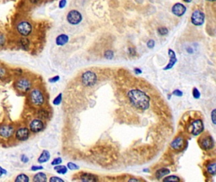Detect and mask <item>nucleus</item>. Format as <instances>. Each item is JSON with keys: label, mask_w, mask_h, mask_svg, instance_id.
<instances>
[{"label": "nucleus", "mask_w": 216, "mask_h": 182, "mask_svg": "<svg viewBox=\"0 0 216 182\" xmlns=\"http://www.w3.org/2000/svg\"><path fill=\"white\" fill-rule=\"evenodd\" d=\"M193 96L195 99H198L200 96V93L196 88H194L193 90Z\"/></svg>", "instance_id": "obj_33"}, {"label": "nucleus", "mask_w": 216, "mask_h": 182, "mask_svg": "<svg viewBox=\"0 0 216 182\" xmlns=\"http://www.w3.org/2000/svg\"><path fill=\"white\" fill-rule=\"evenodd\" d=\"M200 145L205 150H210L214 147V141L210 135H205L201 138Z\"/></svg>", "instance_id": "obj_11"}, {"label": "nucleus", "mask_w": 216, "mask_h": 182, "mask_svg": "<svg viewBox=\"0 0 216 182\" xmlns=\"http://www.w3.org/2000/svg\"><path fill=\"white\" fill-rule=\"evenodd\" d=\"M14 182H29V177L27 175L22 173L16 176Z\"/></svg>", "instance_id": "obj_22"}, {"label": "nucleus", "mask_w": 216, "mask_h": 182, "mask_svg": "<svg viewBox=\"0 0 216 182\" xmlns=\"http://www.w3.org/2000/svg\"><path fill=\"white\" fill-rule=\"evenodd\" d=\"M16 89L22 93L29 92L32 87V82L27 77H20L15 81Z\"/></svg>", "instance_id": "obj_3"}, {"label": "nucleus", "mask_w": 216, "mask_h": 182, "mask_svg": "<svg viewBox=\"0 0 216 182\" xmlns=\"http://www.w3.org/2000/svg\"><path fill=\"white\" fill-rule=\"evenodd\" d=\"M62 162V159L61 158H55L53 161L51 162V165H53V166H58V165H60V164H61Z\"/></svg>", "instance_id": "obj_28"}, {"label": "nucleus", "mask_w": 216, "mask_h": 182, "mask_svg": "<svg viewBox=\"0 0 216 182\" xmlns=\"http://www.w3.org/2000/svg\"><path fill=\"white\" fill-rule=\"evenodd\" d=\"M43 128H44V123L42 120L39 119L33 120L29 125L30 131L34 134L40 132L42 130Z\"/></svg>", "instance_id": "obj_9"}, {"label": "nucleus", "mask_w": 216, "mask_h": 182, "mask_svg": "<svg viewBox=\"0 0 216 182\" xmlns=\"http://www.w3.org/2000/svg\"><path fill=\"white\" fill-rule=\"evenodd\" d=\"M170 171L167 168H162L158 170L156 173H155V177L159 180L161 179L163 177L168 175L170 173Z\"/></svg>", "instance_id": "obj_20"}, {"label": "nucleus", "mask_w": 216, "mask_h": 182, "mask_svg": "<svg viewBox=\"0 0 216 182\" xmlns=\"http://www.w3.org/2000/svg\"><path fill=\"white\" fill-rule=\"evenodd\" d=\"M216 164L215 162H212L211 164H209L208 166H207V172H208L209 174L212 175H215V167Z\"/></svg>", "instance_id": "obj_24"}, {"label": "nucleus", "mask_w": 216, "mask_h": 182, "mask_svg": "<svg viewBox=\"0 0 216 182\" xmlns=\"http://www.w3.org/2000/svg\"><path fill=\"white\" fill-rule=\"evenodd\" d=\"M172 94H173L174 95H175V96H178V97H181V96H183L182 91H179L178 89L175 90Z\"/></svg>", "instance_id": "obj_38"}, {"label": "nucleus", "mask_w": 216, "mask_h": 182, "mask_svg": "<svg viewBox=\"0 0 216 182\" xmlns=\"http://www.w3.org/2000/svg\"><path fill=\"white\" fill-rule=\"evenodd\" d=\"M7 174V171L3 168L2 166H0V177H1L3 175H6Z\"/></svg>", "instance_id": "obj_41"}, {"label": "nucleus", "mask_w": 216, "mask_h": 182, "mask_svg": "<svg viewBox=\"0 0 216 182\" xmlns=\"http://www.w3.org/2000/svg\"><path fill=\"white\" fill-rule=\"evenodd\" d=\"M41 170H43V167L42 166H32L31 167V170L33 171H36Z\"/></svg>", "instance_id": "obj_36"}, {"label": "nucleus", "mask_w": 216, "mask_h": 182, "mask_svg": "<svg viewBox=\"0 0 216 182\" xmlns=\"http://www.w3.org/2000/svg\"><path fill=\"white\" fill-rule=\"evenodd\" d=\"M67 168L71 170H79V166L76 164L72 162H68L67 163Z\"/></svg>", "instance_id": "obj_26"}, {"label": "nucleus", "mask_w": 216, "mask_h": 182, "mask_svg": "<svg viewBox=\"0 0 216 182\" xmlns=\"http://www.w3.org/2000/svg\"><path fill=\"white\" fill-rule=\"evenodd\" d=\"M22 162H23L24 163H27L29 162V158L26 155H25V154H22L21 155V158H20Z\"/></svg>", "instance_id": "obj_34"}, {"label": "nucleus", "mask_w": 216, "mask_h": 182, "mask_svg": "<svg viewBox=\"0 0 216 182\" xmlns=\"http://www.w3.org/2000/svg\"><path fill=\"white\" fill-rule=\"evenodd\" d=\"M49 182H65L63 179L58 177H52L49 178Z\"/></svg>", "instance_id": "obj_30"}, {"label": "nucleus", "mask_w": 216, "mask_h": 182, "mask_svg": "<svg viewBox=\"0 0 216 182\" xmlns=\"http://www.w3.org/2000/svg\"><path fill=\"white\" fill-rule=\"evenodd\" d=\"M54 170L60 175H65L68 171V168L64 165H58L54 167Z\"/></svg>", "instance_id": "obj_21"}, {"label": "nucleus", "mask_w": 216, "mask_h": 182, "mask_svg": "<svg viewBox=\"0 0 216 182\" xmlns=\"http://www.w3.org/2000/svg\"><path fill=\"white\" fill-rule=\"evenodd\" d=\"M147 46L150 49L153 48L155 46V41L152 39L149 40L147 42Z\"/></svg>", "instance_id": "obj_37"}, {"label": "nucleus", "mask_w": 216, "mask_h": 182, "mask_svg": "<svg viewBox=\"0 0 216 182\" xmlns=\"http://www.w3.org/2000/svg\"><path fill=\"white\" fill-rule=\"evenodd\" d=\"M185 144V141L184 138L183 137L179 136L175 138L172 141V142L170 143V147L174 150L179 151L183 148Z\"/></svg>", "instance_id": "obj_13"}, {"label": "nucleus", "mask_w": 216, "mask_h": 182, "mask_svg": "<svg viewBox=\"0 0 216 182\" xmlns=\"http://www.w3.org/2000/svg\"><path fill=\"white\" fill-rule=\"evenodd\" d=\"M30 135V130L26 127H22L17 130L15 133L16 139L19 141H27Z\"/></svg>", "instance_id": "obj_10"}, {"label": "nucleus", "mask_w": 216, "mask_h": 182, "mask_svg": "<svg viewBox=\"0 0 216 182\" xmlns=\"http://www.w3.org/2000/svg\"><path fill=\"white\" fill-rule=\"evenodd\" d=\"M14 133V128L10 125H0V137L5 138H10Z\"/></svg>", "instance_id": "obj_12"}, {"label": "nucleus", "mask_w": 216, "mask_h": 182, "mask_svg": "<svg viewBox=\"0 0 216 182\" xmlns=\"http://www.w3.org/2000/svg\"><path fill=\"white\" fill-rule=\"evenodd\" d=\"M33 182H47V176L45 173L39 172L34 176Z\"/></svg>", "instance_id": "obj_19"}, {"label": "nucleus", "mask_w": 216, "mask_h": 182, "mask_svg": "<svg viewBox=\"0 0 216 182\" xmlns=\"http://www.w3.org/2000/svg\"><path fill=\"white\" fill-rule=\"evenodd\" d=\"M181 179L176 175L167 176L163 179V182H180Z\"/></svg>", "instance_id": "obj_23"}, {"label": "nucleus", "mask_w": 216, "mask_h": 182, "mask_svg": "<svg viewBox=\"0 0 216 182\" xmlns=\"http://www.w3.org/2000/svg\"><path fill=\"white\" fill-rule=\"evenodd\" d=\"M67 20L71 25H77L82 21V16L79 11L72 10L67 13Z\"/></svg>", "instance_id": "obj_6"}, {"label": "nucleus", "mask_w": 216, "mask_h": 182, "mask_svg": "<svg viewBox=\"0 0 216 182\" xmlns=\"http://www.w3.org/2000/svg\"><path fill=\"white\" fill-rule=\"evenodd\" d=\"M134 71H135V73H136V74H140V73H142V72H141V70H140V69L137 68L134 69Z\"/></svg>", "instance_id": "obj_44"}, {"label": "nucleus", "mask_w": 216, "mask_h": 182, "mask_svg": "<svg viewBox=\"0 0 216 182\" xmlns=\"http://www.w3.org/2000/svg\"><path fill=\"white\" fill-rule=\"evenodd\" d=\"M66 4H67V1H65V0H62V1H60L59 2V4H58L59 8H64Z\"/></svg>", "instance_id": "obj_39"}, {"label": "nucleus", "mask_w": 216, "mask_h": 182, "mask_svg": "<svg viewBox=\"0 0 216 182\" xmlns=\"http://www.w3.org/2000/svg\"><path fill=\"white\" fill-rule=\"evenodd\" d=\"M5 42V36L3 35H2V34H0V46L3 45Z\"/></svg>", "instance_id": "obj_40"}, {"label": "nucleus", "mask_w": 216, "mask_h": 182, "mask_svg": "<svg viewBox=\"0 0 216 182\" xmlns=\"http://www.w3.org/2000/svg\"><path fill=\"white\" fill-rule=\"evenodd\" d=\"M50 159V153L47 150L42 151V153L40 154L39 157L38 159V162L40 164L45 163L48 162Z\"/></svg>", "instance_id": "obj_18"}, {"label": "nucleus", "mask_w": 216, "mask_h": 182, "mask_svg": "<svg viewBox=\"0 0 216 182\" xmlns=\"http://www.w3.org/2000/svg\"><path fill=\"white\" fill-rule=\"evenodd\" d=\"M168 53H169V58H170L169 62L167 64V65L163 68L164 70H169V69H171L175 65V63L177 62V58H176L174 51L173 50L169 49V51H168Z\"/></svg>", "instance_id": "obj_15"}, {"label": "nucleus", "mask_w": 216, "mask_h": 182, "mask_svg": "<svg viewBox=\"0 0 216 182\" xmlns=\"http://www.w3.org/2000/svg\"><path fill=\"white\" fill-rule=\"evenodd\" d=\"M191 20L192 23L194 24L195 25H197V26L201 25L204 22L205 15L202 11L199 10H195L192 13Z\"/></svg>", "instance_id": "obj_8"}, {"label": "nucleus", "mask_w": 216, "mask_h": 182, "mask_svg": "<svg viewBox=\"0 0 216 182\" xmlns=\"http://www.w3.org/2000/svg\"><path fill=\"white\" fill-rule=\"evenodd\" d=\"M129 55H131V56L136 55V51L134 49H133L132 48H129Z\"/></svg>", "instance_id": "obj_42"}, {"label": "nucleus", "mask_w": 216, "mask_h": 182, "mask_svg": "<svg viewBox=\"0 0 216 182\" xmlns=\"http://www.w3.org/2000/svg\"><path fill=\"white\" fill-rule=\"evenodd\" d=\"M29 98L31 103L35 106H41L45 102V95L39 89H32L30 92Z\"/></svg>", "instance_id": "obj_2"}, {"label": "nucleus", "mask_w": 216, "mask_h": 182, "mask_svg": "<svg viewBox=\"0 0 216 182\" xmlns=\"http://www.w3.org/2000/svg\"><path fill=\"white\" fill-rule=\"evenodd\" d=\"M127 96L134 107L141 110H146L149 108L150 99L143 91L133 89L128 92Z\"/></svg>", "instance_id": "obj_1"}, {"label": "nucleus", "mask_w": 216, "mask_h": 182, "mask_svg": "<svg viewBox=\"0 0 216 182\" xmlns=\"http://www.w3.org/2000/svg\"><path fill=\"white\" fill-rule=\"evenodd\" d=\"M81 82L86 87L94 86L97 82V74L91 70L85 72L81 76Z\"/></svg>", "instance_id": "obj_4"}, {"label": "nucleus", "mask_w": 216, "mask_h": 182, "mask_svg": "<svg viewBox=\"0 0 216 182\" xmlns=\"http://www.w3.org/2000/svg\"><path fill=\"white\" fill-rule=\"evenodd\" d=\"M186 11V6L179 3H176L172 8V12L175 15L178 16H181L183 15Z\"/></svg>", "instance_id": "obj_14"}, {"label": "nucleus", "mask_w": 216, "mask_h": 182, "mask_svg": "<svg viewBox=\"0 0 216 182\" xmlns=\"http://www.w3.org/2000/svg\"><path fill=\"white\" fill-rule=\"evenodd\" d=\"M16 30L22 36L27 37L32 31V26L28 21H21L16 25Z\"/></svg>", "instance_id": "obj_5"}, {"label": "nucleus", "mask_w": 216, "mask_h": 182, "mask_svg": "<svg viewBox=\"0 0 216 182\" xmlns=\"http://www.w3.org/2000/svg\"><path fill=\"white\" fill-rule=\"evenodd\" d=\"M80 182H97L98 178L91 173H84L81 176Z\"/></svg>", "instance_id": "obj_16"}, {"label": "nucleus", "mask_w": 216, "mask_h": 182, "mask_svg": "<svg viewBox=\"0 0 216 182\" xmlns=\"http://www.w3.org/2000/svg\"><path fill=\"white\" fill-rule=\"evenodd\" d=\"M60 79V78L59 75H55V76H54V77H53L50 78V79H48V81H49V83L53 84V83H56V82H57L58 81H59Z\"/></svg>", "instance_id": "obj_32"}, {"label": "nucleus", "mask_w": 216, "mask_h": 182, "mask_svg": "<svg viewBox=\"0 0 216 182\" xmlns=\"http://www.w3.org/2000/svg\"><path fill=\"white\" fill-rule=\"evenodd\" d=\"M128 182H141V181L140 180L137 179V178H130L128 180Z\"/></svg>", "instance_id": "obj_43"}, {"label": "nucleus", "mask_w": 216, "mask_h": 182, "mask_svg": "<svg viewBox=\"0 0 216 182\" xmlns=\"http://www.w3.org/2000/svg\"><path fill=\"white\" fill-rule=\"evenodd\" d=\"M105 57L108 59H112L114 58V52L111 50H108L105 52Z\"/></svg>", "instance_id": "obj_27"}, {"label": "nucleus", "mask_w": 216, "mask_h": 182, "mask_svg": "<svg viewBox=\"0 0 216 182\" xmlns=\"http://www.w3.org/2000/svg\"><path fill=\"white\" fill-rule=\"evenodd\" d=\"M158 32H159V33L160 34L161 36H166L168 34L169 31H168V29L166 27H160L158 29Z\"/></svg>", "instance_id": "obj_29"}, {"label": "nucleus", "mask_w": 216, "mask_h": 182, "mask_svg": "<svg viewBox=\"0 0 216 182\" xmlns=\"http://www.w3.org/2000/svg\"><path fill=\"white\" fill-rule=\"evenodd\" d=\"M62 93H60L53 99V104L55 106H58L62 103Z\"/></svg>", "instance_id": "obj_25"}, {"label": "nucleus", "mask_w": 216, "mask_h": 182, "mask_svg": "<svg viewBox=\"0 0 216 182\" xmlns=\"http://www.w3.org/2000/svg\"><path fill=\"white\" fill-rule=\"evenodd\" d=\"M190 128H191V133L193 135L197 136L200 135L203 131L204 129L203 121L199 119L193 121L191 123Z\"/></svg>", "instance_id": "obj_7"}, {"label": "nucleus", "mask_w": 216, "mask_h": 182, "mask_svg": "<svg viewBox=\"0 0 216 182\" xmlns=\"http://www.w3.org/2000/svg\"><path fill=\"white\" fill-rule=\"evenodd\" d=\"M69 41V37L65 34H61L55 39V43L58 46H63L67 44Z\"/></svg>", "instance_id": "obj_17"}, {"label": "nucleus", "mask_w": 216, "mask_h": 182, "mask_svg": "<svg viewBox=\"0 0 216 182\" xmlns=\"http://www.w3.org/2000/svg\"><path fill=\"white\" fill-rule=\"evenodd\" d=\"M6 75V70L5 67L0 65V79L5 77Z\"/></svg>", "instance_id": "obj_31"}, {"label": "nucleus", "mask_w": 216, "mask_h": 182, "mask_svg": "<svg viewBox=\"0 0 216 182\" xmlns=\"http://www.w3.org/2000/svg\"><path fill=\"white\" fill-rule=\"evenodd\" d=\"M215 109H214L211 113V120L212 121V123L215 125L216 123V119H215Z\"/></svg>", "instance_id": "obj_35"}]
</instances>
